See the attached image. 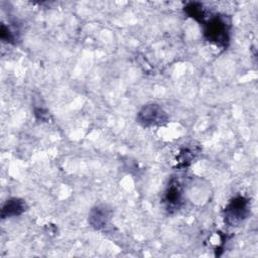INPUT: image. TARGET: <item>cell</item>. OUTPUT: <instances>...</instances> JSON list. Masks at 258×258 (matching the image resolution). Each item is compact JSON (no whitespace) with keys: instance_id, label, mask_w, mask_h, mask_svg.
<instances>
[{"instance_id":"2","label":"cell","mask_w":258,"mask_h":258,"mask_svg":"<svg viewBox=\"0 0 258 258\" xmlns=\"http://www.w3.org/2000/svg\"><path fill=\"white\" fill-rule=\"evenodd\" d=\"M250 215V201L242 195L234 197L223 210L225 223L230 227L240 226Z\"/></svg>"},{"instance_id":"10","label":"cell","mask_w":258,"mask_h":258,"mask_svg":"<svg viewBox=\"0 0 258 258\" xmlns=\"http://www.w3.org/2000/svg\"><path fill=\"white\" fill-rule=\"evenodd\" d=\"M34 115L38 120H41V121L46 122L49 119V114L47 113L46 110H44L42 108H35L34 109Z\"/></svg>"},{"instance_id":"9","label":"cell","mask_w":258,"mask_h":258,"mask_svg":"<svg viewBox=\"0 0 258 258\" xmlns=\"http://www.w3.org/2000/svg\"><path fill=\"white\" fill-rule=\"evenodd\" d=\"M0 38L6 43L15 44L17 35L15 34V30H13L9 25L2 23L0 27Z\"/></svg>"},{"instance_id":"8","label":"cell","mask_w":258,"mask_h":258,"mask_svg":"<svg viewBox=\"0 0 258 258\" xmlns=\"http://www.w3.org/2000/svg\"><path fill=\"white\" fill-rule=\"evenodd\" d=\"M184 12L194 20L203 23L208 17V11L202 3L189 2L184 6Z\"/></svg>"},{"instance_id":"3","label":"cell","mask_w":258,"mask_h":258,"mask_svg":"<svg viewBox=\"0 0 258 258\" xmlns=\"http://www.w3.org/2000/svg\"><path fill=\"white\" fill-rule=\"evenodd\" d=\"M136 120L145 128L163 126L168 122V115L161 106L155 103H150L144 105L140 109L137 113Z\"/></svg>"},{"instance_id":"6","label":"cell","mask_w":258,"mask_h":258,"mask_svg":"<svg viewBox=\"0 0 258 258\" xmlns=\"http://www.w3.org/2000/svg\"><path fill=\"white\" fill-rule=\"evenodd\" d=\"M111 209L106 205H99L95 206L91 209L89 216H88V222L96 230L104 229L108 222L111 219Z\"/></svg>"},{"instance_id":"1","label":"cell","mask_w":258,"mask_h":258,"mask_svg":"<svg viewBox=\"0 0 258 258\" xmlns=\"http://www.w3.org/2000/svg\"><path fill=\"white\" fill-rule=\"evenodd\" d=\"M203 34L207 41L220 48H227L231 36V20L224 14H211L203 22Z\"/></svg>"},{"instance_id":"4","label":"cell","mask_w":258,"mask_h":258,"mask_svg":"<svg viewBox=\"0 0 258 258\" xmlns=\"http://www.w3.org/2000/svg\"><path fill=\"white\" fill-rule=\"evenodd\" d=\"M162 204L168 213L176 212L183 204V186L176 177H171L163 191Z\"/></svg>"},{"instance_id":"5","label":"cell","mask_w":258,"mask_h":258,"mask_svg":"<svg viewBox=\"0 0 258 258\" xmlns=\"http://www.w3.org/2000/svg\"><path fill=\"white\" fill-rule=\"evenodd\" d=\"M200 153L201 147L195 143H186L185 145L180 146L174 157L175 167L179 169L186 168L191 164V162L198 157Z\"/></svg>"},{"instance_id":"7","label":"cell","mask_w":258,"mask_h":258,"mask_svg":"<svg viewBox=\"0 0 258 258\" xmlns=\"http://www.w3.org/2000/svg\"><path fill=\"white\" fill-rule=\"evenodd\" d=\"M27 209V205L25 201L19 198H11L7 200L2 206L1 210V218H13L21 216Z\"/></svg>"}]
</instances>
